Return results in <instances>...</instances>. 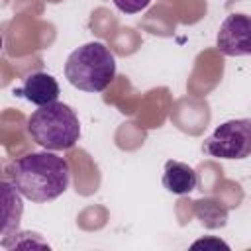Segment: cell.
Segmentation results:
<instances>
[{
	"mask_svg": "<svg viewBox=\"0 0 251 251\" xmlns=\"http://www.w3.org/2000/svg\"><path fill=\"white\" fill-rule=\"evenodd\" d=\"M6 173L16 190L37 204L59 198L71 182L69 163L47 149L12 161Z\"/></svg>",
	"mask_w": 251,
	"mask_h": 251,
	"instance_id": "cell-1",
	"label": "cell"
},
{
	"mask_svg": "<svg viewBox=\"0 0 251 251\" xmlns=\"http://www.w3.org/2000/svg\"><path fill=\"white\" fill-rule=\"evenodd\" d=\"M27 133L47 151H65L76 145L80 122L76 112L63 102L39 106L27 120Z\"/></svg>",
	"mask_w": 251,
	"mask_h": 251,
	"instance_id": "cell-2",
	"label": "cell"
},
{
	"mask_svg": "<svg viewBox=\"0 0 251 251\" xmlns=\"http://www.w3.org/2000/svg\"><path fill=\"white\" fill-rule=\"evenodd\" d=\"M65 76L78 90L102 92L116 78V59L104 43H84L67 57Z\"/></svg>",
	"mask_w": 251,
	"mask_h": 251,
	"instance_id": "cell-3",
	"label": "cell"
},
{
	"mask_svg": "<svg viewBox=\"0 0 251 251\" xmlns=\"http://www.w3.org/2000/svg\"><path fill=\"white\" fill-rule=\"evenodd\" d=\"M202 151L218 159H245L251 155V120L224 122L202 143Z\"/></svg>",
	"mask_w": 251,
	"mask_h": 251,
	"instance_id": "cell-4",
	"label": "cell"
},
{
	"mask_svg": "<svg viewBox=\"0 0 251 251\" xmlns=\"http://www.w3.org/2000/svg\"><path fill=\"white\" fill-rule=\"evenodd\" d=\"M216 47L226 57L251 55V18L245 14L227 16L220 25Z\"/></svg>",
	"mask_w": 251,
	"mask_h": 251,
	"instance_id": "cell-5",
	"label": "cell"
},
{
	"mask_svg": "<svg viewBox=\"0 0 251 251\" xmlns=\"http://www.w3.org/2000/svg\"><path fill=\"white\" fill-rule=\"evenodd\" d=\"M18 96H24L27 102L35 106H45L57 102L59 98V84L49 73H31L24 78Z\"/></svg>",
	"mask_w": 251,
	"mask_h": 251,
	"instance_id": "cell-6",
	"label": "cell"
},
{
	"mask_svg": "<svg viewBox=\"0 0 251 251\" xmlns=\"http://www.w3.org/2000/svg\"><path fill=\"white\" fill-rule=\"evenodd\" d=\"M163 186L173 194H188L198 186V175L186 163L167 161L163 173Z\"/></svg>",
	"mask_w": 251,
	"mask_h": 251,
	"instance_id": "cell-7",
	"label": "cell"
},
{
	"mask_svg": "<svg viewBox=\"0 0 251 251\" xmlns=\"http://www.w3.org/2000/svg\"><path fill=\"white\" fill-rule=\"evenodd\" d=\"M0 186H2V198H4L2 235L8 237L12 231H18V227H20V218H22V212H24V204H22L20 192L16 190V186L10 180H2Z\"/></svg>",
	"mask_w": 251,
	"mask_h": 251,
	"instance_id": "cell-8",
	"label": "cell"
},
{
	"mask_svg": "<svg viewBox=\"0 0 251 251\" xmlns=\"http://www.w3.org/2000/svg\"><path fill=\"white\" fill-rule=\"evenodd\" d=\"M194 204H196V214H198V218L202 220V224L206 227H210V224H212L210 220H214V227H222L226 224L227 212L218 202L206 200V202H194Z\"/></svg>",
	"mask_w": 251,
	"mask_h": 251,
	"instance_id": "cell-9",
	"label": "cell"
},
{
	"mask_svg": "<svg viewBox=\"0 0 251 251\" xmlns=\"http://www.w3.org/2000/svg\"><path fill=\"white\" fill-rule=\"evenodd\" d=\"M112 4L124 14H137L145 10L151 4V0H112Z\"/></svg>",
	"mask_w": 251,
	"mask_h": 251,
	"instance_id": "cell-10",
	"label": "cell"
}]
</instances>
